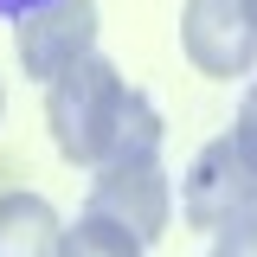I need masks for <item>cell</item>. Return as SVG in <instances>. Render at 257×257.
<instances>
[{
    "mask_svg": "<svg viewBox=\"0 0 257 257\" xmlns=\"http://www.w3.org/2000/svg\"><path fill=\"white\" fill-rule=\"evenodd\" d=\"M45 122H52V142L71 167H103L135 148H161L155 103L135 84H122V71L96 52L45 84Z\"/></svg>",
    "mask_w": 257,
    "mask_h": 257,
    "instance_id": "obj_1",
    "label": "cell"
},
{
    "mask_svg": "<svg viewBox=\"0 0 257 257\" xmlns=\"http://www.w3.org/2000/svg\"><path fill=\"white\" fill-rule=\"evenodd\" d=\"M84 212H109L122 219L142 244L167 238V219H174V193H167V167H161V148H135V155H116L96 167L90 180V206Z\"/></svg>",
    "mask_w": 257,
    "mask_h": 257,
    "instance_id": "obj_2",
    "label": "cell"
},
{
    "mask_svg": "<svg viewBox=\"0 0 257 257\" xmlns=\"http://www.w3.org/2000/svg\"><path fill=\"white\" fill-rule=\"evenodd\" d=\"M180 52L199 77H251L257 71V20L244 0H187L180 7Z\"/></svg>",
    "mask_w": 257,
    "mask_h": 257,
    "instance_id": "obj_3",
    "label": "cell"
},
{
    "mask_svg": "<svg viewBox=\"0 0 257 257\" xmlns=\"http://www.w3.org/2000/svg\"><path fill=\"white\" fill-rule=\"evenodd\" d=\"M13 52L32 84H52L58 71L96 52V0H45L13 20Z\"/></svg>",
    "mask_w": 257,
    "mask_h": 257,
    "instance_id": "obj_4",
    "label": "cell"
},
{
    "mask_svg": "<svg viewBox=\"0 0 257 257\" xmlns=\"http://www.w3.org/2000/svg\"><path fill=\"white\" fill-rule=\"evenodd\" d=\"M251 199H257V167L244 161V148L231 135H212L193 155L187 180H180V219H187V231H219Z\"/></svg>",
    "mask_w": 257,
    "mask_h": 257,
    "instance_id": "obj_5",
    "label": "cell"
},
{
    "mask_svg": "<svg viewBox=\"0 0 257 257\" xmlns=\"http://www.w3.org/2000/svg\"><path fill=\"white\" fill-rule=\"evenodd\" d=\"M64 225L39 193H0V257H58Z\"/></svg>",
    "mask_w": 257,
    "mask_h": 257,
    "instance_id": "obj_6",
    "label": "cell"
},
{
    "mask_svg": "<svg viewBox=\"0 0 257 257\" xmlns=\"http://www.w3.org/2000/svg\"><path fill=\"white\" fill-rule=\"evenodd\" d=\"M58 257H148V244H142L122 219H109V212H84L77 225H64Z\"/></svg>",
    "mask_w": 257,
    "mask_h": 257,
    "instance_id": "obj_7",
    "label": "cell"
},
{
    "mask_svg": "<svg viewBox=\"0 0 257 257\" xmlns=\"http://www.w3.org/2000/svg\"><path fill=\"white\" fill-rule=\"evenodd\" d=\"M212 257H257V199L212 231Z\"/></svg>",
    "mask_w": 257,
    "mask_h": 257,
    "instance_id": "obj_8",
    "label": "cell"
},
{
    "mask_svg": "<svg viewBox=\"0 0 257 257\" xmlns=\"http://www.w3.org/2000/svg\"><path fill=\"white\" fill-rule=\"evenodd\" d=\"M231 142L244 148V161L257 167V84L244 90V103H238V122H231Z\"/></svg>",
    "mask_w": 257,
    "mask_h": 257,
    "instance_id": "obj_9",
    "label": "cell"
},
{
    "mask_svg": "<svg viewBox=\"0 0 257 257\" xmlns=\"http://www.w3.org/2000/svg\"><path fill=\"white\" fill-rule=\"evenodd\" d=\"M32 7H45V0H0V20H20V13H32Z\"/></svg>",
    "mask_w": 257,
    "mask_h": 257,
    "instance_id": "obj_10",
    "label": "cell"
},
{
    "mask_svg": "<svg viewBox=\"0 0 257 257\" xmlns=\"http://www.w3.org/2000/svg\"><path fill=\"white\" fill-rule=\"evenodd\" d=\"M244 7H251V20H257V0H244Z\"/></svg>",
    "mask_w": 257,
    "mask_h": 257,
    "instance_id": "obj_11",
    "label": "cell"
},
{
    "mask_svg": "<svg viewBox=\"0 0 257 257\" xmlns=\"http://www.w3.org/2000/svg\"><path fill=\"white\" fill-rule=\"evenodd\" d=\"M0 109H7V96H0Z\"/></svg>",
    "mask_w": 257,
    "mask_h": 257,
    "instance_id": "obj_12",
    "label": "cell"
}]
</instances>
